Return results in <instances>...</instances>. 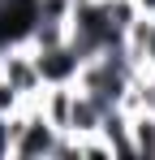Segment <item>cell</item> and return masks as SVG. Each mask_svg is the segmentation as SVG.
I'll return each mask as SVG.
<instances>
[{"mask_svg": "<svg viewBox=\"0 0 155 160\" xmlns=\"http://www.w3.org/2000/svg\"><path fill=\"white\" fill-rule=\"evenodd\" d=\"M22 104H26V100H22V91H17L13 82L4 78V69H0V121H9V117H13Z\"/></svg>", "mask_w": 155, "mask_h": 160, "instance_id": "5", "label": "cell"}, {"mask_svg": "<svg viewBox=\"0 0 155 160\" xmlns=\"http://www.w3.org/2000/svg\"><path fill=\"white\" fill-rule=\"evenodd\" d=\"M82 61H86V56L78 52L69 39H65V43H56V48H43V52H39L43 82H78V74H82Z\"/></svg>", "mask_w": 155, "mask_h": 160, "instance_id": "4", "label": "cell"}, {"mask_svg": "<svg viewBox=\"0 0 155 160\" xmlns=\"http://www.w3.org/2000/svg\"><path fill=\"white\" fill-rule=\"evenodd\" d=\"M138 61L125 52V48H108V52H95L82 61V74H78V87L86 95H95L103 108H121L138 82Z\"/></svg>", "mask_w": 155, "mask_h": 160, "instance_id": "1", "label": "cell"}, {"mask_svg": "<svg viewBox=\"0 0 155 160\" xmlns=\"http://www.w3.org/2000/svg\"><path fill=\"white\" fill-rule=\"evenodd\" d=\"M0 69H4V78L22 91V100H35V95L48 87V82H43V69H39V52H35L26 39H13V43L0 48Z\"/></svg>", "mask_w": 155, "mask_h": 160, "instance_id": "3", "label": "cell"}, {"mask_svg": "<svg viewBox=\"0 0 155 160\" xmlns=\"http://www.w3.org/2000/svg\"><path fill=\"white\" fill-rule=\"evenodd\" d=\"M4 134H9V156L17 160H56V143H60V126H52L43 117L39 104H22L9 121H4Z\"/></svg>", "mask_w": 155, "mask_h": 160, "instance_id": "2", "label": "cell"}]
</instances>
